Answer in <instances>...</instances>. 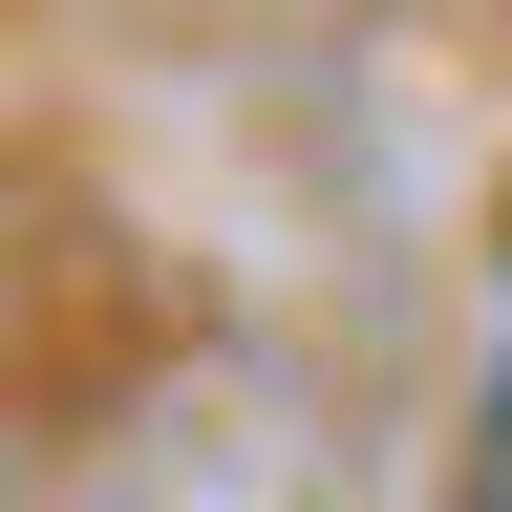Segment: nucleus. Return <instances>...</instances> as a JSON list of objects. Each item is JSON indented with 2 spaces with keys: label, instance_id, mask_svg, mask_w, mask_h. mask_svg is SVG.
Wrapping results in <instances>:
<instances>
[{
  "label": "nucleus",
  "instance_id": "f257e3e1",
  "mask_svg": "<svg viewBox=\"0 0 512 512\" xmlns=\"http://www.w3.org/2000/svg\"><path fill=\"white\" fill-rule=\"evenodd\" d=\"M448 512H512V384L470 406V470H448Z\"/></svg>",
  "mask_w": 512,
  "mask_h": 512
}]
</instances>
